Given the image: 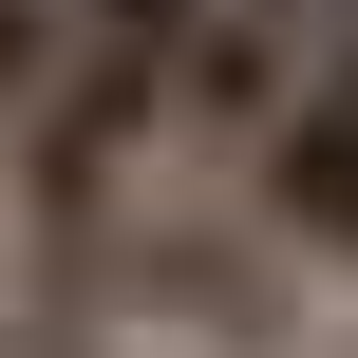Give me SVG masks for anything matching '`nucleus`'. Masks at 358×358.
Segmentation results:
<instances>
[{"label":"nucleus","instance_id":"obj_1","mask_svg":"<svg viewBox=\"0 0 358 358\" xmlns=\"http://www.w3.org/2000/svg\"><path fill=\"white\" fill-rule=\"evenodd\" d=\"M208 0H57V76L38 113L0 132V208H19V264L94 283V245L170 189V57H189Z\"/></svg>","mask_w":358,"mask_h":358},{"label":"nucleus","instance_id":"obj_2","mask_svg":"<svg viewBox=\"0 0 358 358\" xmlns=\"http://www.w3.org/2000/svg\"><path fill=\"white\" fill-rule=\"evenodd\" d=\"M340 38L302 19V0H208L189 19V57H170V189H227L283 113H302V76H321Z\"/></svg>","mask_w":358,"mask_h":358},{"label":"nucleus","instance_id":"obj_4","mask_svg":"<svg viewBox=\"0 0 358 358\" xmlns=\"http://www.w3.org/2000/svg\"><path fill=\"white\" fill-rule=\"evenodd\" d=\"M38 76H57V0H0V132L38 113Z\"/></svg>","mask_w":358,"mask_h":358},{"label":"nucleus","instance_id":"obj_3","mask_svg":"<svg viewBox=\"0 0 358 358\" xmlns=\"http://www.w3.org/2000/svg\"><path fill=\"white\" fill-rule=\"evenodd\" d=\"M227 208L264 227V264H283V283H358V38L302 76V113L227 170Z\"/></svg>","mask_w":358,"mask_h":358}]
</instances>
